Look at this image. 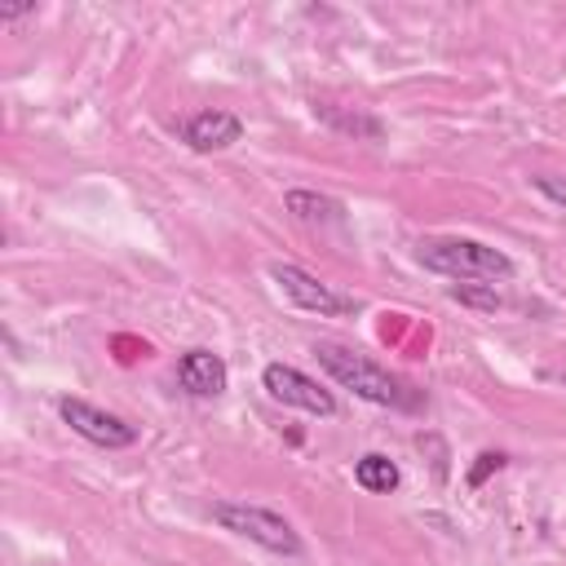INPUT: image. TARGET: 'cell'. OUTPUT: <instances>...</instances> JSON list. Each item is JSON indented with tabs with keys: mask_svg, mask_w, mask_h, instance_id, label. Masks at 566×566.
I'll use <instances>...</instances> for the list:
<instances>
[{
	"mask_svg": "<svg viewBox=\"0 0 566 566\" xmlns=\"http://www.w3.org/2000/svg\"><path fill=\"white\" fill-rule=\"evenodd\" d=\"M57 416H62V424L71 433H80L84 442L106 447V451H124V447H133L142 438V429L133 420H124V416H115V411H106V407H97L88 398H75V394L57 398Z\"/></svg>",
	"mask_w": 566,
	"mask_h": 566,
	"instance_id": "5",
	"label": "cell"
},
{
	"mask_svg": "<svg viewBox=\"0 0 566 566\" xmlns=\"http://www.w3.org/2000/svg\"><path fill=\"white\" fill-rule=\"evenodd\" d=\"M239 137H243V119H239L234 111H221V106H208V111H195V115L181 119V142H186L195 155L230 150Z\"/></svg>",
	"mask_w": 566,
	"mask_h": 566,
	"instance_id": "7",
	"label": "cell"
},
{
	"mask_svg": "<svg viewBox=\"0 0 566 566\" xmlns=\"http://www.w3.org/2000/svg\"><path fill=\"white\" fill-rule=\"evenodd\" d=\"M451 301H460L469 310H482V314L504 310V296L495 292V283H451Z\"/></svg>",
	"mask_w": 566,
	"mask_h": 566,
	"instance_id": "12",
	"label": "cell"
},
{
	"mask_svg": "<svg viewBox=\"0 0 566 566\" xmlns=\"http://www.w3.org/2000/svg\"><path fill=\"white\" fill-rule=\"evenodd\" d=\"M535 190H539L548 203L566 208V177H535Z\"/></svg>",
	"mask_w": 566,
	"mask_h": 566,
	"instance_id": "14",
	"label": "cell"
},
{
	"mask_svg": "<svg viewBox=\"0 0 566 566\" xmlns=\"http://www.w3.org/2000/svg\"><path fill=\"white\" fill-rule=\"evenodd\" d=\"M261 389L283 407H296V411H310V416H336L332 389H323L314 376H305L292 363H265L261 367Z\"/></svg>",
	"mask_w": 566,
	"mask_h": 566,
	"instance_id": "6",
	"label": "cell"
},
{
	"mask_svg": "<svg viewBox=\"0 0 566 566\" xmlns=\"http://www.w3.org/2000/svg\"><path fill=\"white\" fill-rule=\"evenodd\" d=\"M177 385L190 394V398H221L226 385H230V367L221 354L212 349H186L177 358Z\"/></svg>",
	"mask_w": 566,
	"mask_h": 566,
	"instance_id": "8",
	"label": "cell"
},
{
	"mask_svg": "<svg viewBox=\"0 0 566 566\" xmlns=\"http://www.w3.org/2000/svg\"><path fill=\"white\" fill-rule=\"evenodd\" d=\"M208 513H212V522H217L221 531H230V535H239V539H248V544H256V548H265V553L301 557V535H296V526H292L283 513L265 509V504L212 500Z\"/></svg>",
	"mask_w": 566,
	"mask_h": 566,
	"instance_id": "3",
	"label": "cell"
},
{
	"mask_svg": "<svg viewBox=\"0 0 566 566\" xmlns=\"http://www.w3.org/2000/svg\"><path fill=\"white\" fill-rule=\"evenodd\" d=\"M557 385H562V389H566V371H557Z\"/></svg>",
	"mask_w": 566,
	"mask_h": 566,
	"instance_id": "16",
	"label": "cell"
},
{
	"mask_svg": "<svg viewBox=\"0 0 566 566\" xmlns=\"http://www.w3.org/2000/svg\"><path fill=\"white\" fill-rule=\"evenodd\" d=\"M504 464H509V455H504V451H478V460H473V469H469V478H464V482L478 491V486H482L491 473H500Z\"/></svg>",
	"mask_w": 566,
	"mask_h": 566,
	"instance_id": "13",
	"label": "cell"
},
{
	"mask_svg": "<svg viewBox=\"0 0 566 566\" xmlns=\"http://www.w3.org/2000/svg\"><path fill=\"white\" fill-rule=\"evenodd\" d=\"M314 358L318 367L349 394H358L363 402L371 407H389V411H420L424 407V389H416L411 380L394 376L389 367L371 363L367 354L349 349V345H336V340H318L314 345Z\"/></svg>",
	"mask_w": 566,
	"mask_h": 566,
	"instance_id": "1",
	"label": "cell"
},
{
	"mask_svg": "<svg viewBox=\"0 0 566 566\" xmlns=\"http://www.w3.org/2000/svg\"><path fill=\"white\" fill-rule=\"evenodd\" d=\"M416 261L433 274L460 279V283H495V279H513V256L482 243V239H460V234H433L416 243Z\"/></svg>",
	"mask_w": 566,
	"mask_h": 566,
	"instance_id": "2",
	"label": "cell"
},
{
	"mask_svg": "<svg viewBox=\"0 0 566 566\" xmlns=\"http://www.w3.org/2000/svg\"><path fill=\"white\" fill-rule=\"evenodd\" d=\"M354 482H358L363 491H371V495H389V491H398L402 473H398V464H394L385 451H367V455H358V464H354Z\"/></svg>",
	"mask_w": 566,
	"mask_h": 566,
	"instance_id": "11",
	"label": "cell"
},
{
	"mask_svg": "<svg viewBox=\"0 0 566 566\" xmlns=\"http://www.w3.org/2000/svg\"><path fill=\"white\" fill-rule=\"evenodd\" d=\"M283 208L305 226H345V203L332 195H318V190H287Z\"/></svg>",
	"mask_w": 566,
	"mask_h": 566,
	"instance_id": "10",
	"label": "cell"
},
{
	"mask_svg": "<svg viewBox=\"0 0 566 566\" xmlns=\"http://www.w3.org/2000/svg\"><path fill=\"white\" fill-rule=\"evenodd\" d=\"M35 4H18V9H0V22H18V18H31Z\"/></svg>",
	"mask_w": 566,
	"mask_h": 566,
	"instance_id": "15",
	"label": "cell"
},
{
	"mask_svg": "<svg viewBox=\"0 0 566 566\" xmlns=\"http://www.w3.org/2000/svg\"><path fill=\"white\" fill-rule=\"evenodd\" d=\"M314 115L327 128H336V133H345L354 142H380L385 137V124L376 115H367V111H349V106H336V102H314Z\"/></svg>",
	"mask_w": 566,
	"mask_h": 566,
	"instance_id": "9",
	"label": "cell"
},
{
	"mask_svg": "<svg viewBox=\"0 0 566 566\" xmlns=\"http://www.w3.org/2000/svg\"><path fill=\"white\" fill-rule=\"evenodd\" d=\"M270 279L279 283V292H283L296 310H310V314H318V318H340V314H358V310H363L358 296L336 292L332 283H323L318 274H310V270H301V265H292V261H274V265H270Z\"/></svg>",
	"mask_w": 566,
	"mask_h": 566,
	"instance_id": "4",
	"label": "cell"
}]
</instances>
